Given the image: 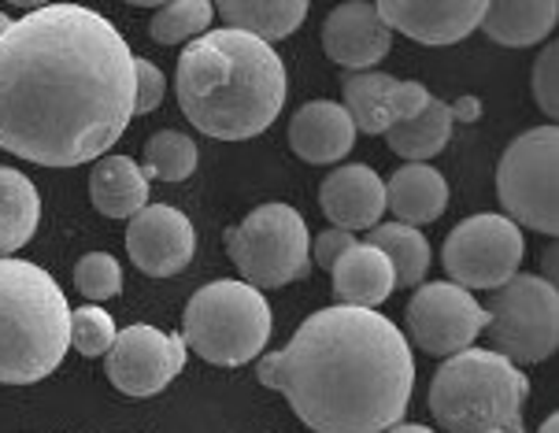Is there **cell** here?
<instances>
[{
    "instance_id": "obj_1",
    "label": "cell",
    "mask_w": 559,
    "mask_h": 433,
    "mask_svg": "<svg viewBox=\"0 0 559 433\" xmlns=\"http://www.w3.org/2000/svg\"><path fill=\"white\" fill-rule=\"evenodd\" d=\"M134 119V52L104 15L41 4L0 34V148L41 167L108 153Z\"/></svg>"
},
{
    "instance_id": "obj_2",
    "label": "cell",
    "mask_w": 559,
    "mask_h": 433,
    "mask_svg": "<svg viewBox=\"0 0 559 433\" xmlns=\"http://www.w3.org/2000/svg\"><path fill=\"white\" fill-rule=\"evenodd\" d=\"M260 382L316 433H382L412 404L415 360L385 315L337 304L308 315L293 341L260 363Z\"/></svg>"
},
{
    "instance_id": "obj_3",
    "label": "cell",
    "mask_w": 559,
    "mask_h": 433,
    "mask_svg": "<svg viewBox=\"0 0 559 433\" xmlns=\"http://www.w3.org/2000/svg\"><path fill=\"white\" fill-rule=\"evenodd\" d=\"M178 105L201 134L249 141L278 119L286 105V63L245 31H204L178 60Z\"/></svg>"
},
{
    "instance_id": "obj_4",
    "label": "cell",
    "mask_w": 559,
    "mask_h": 433,
    "mask_svg": "<svg viewBox=\"0 0 559 433\" xmlns=\"http://www.w3.org/2000/svg\"><path fill=\"white\" fill-rule=\"evenodd\" d=\"M71 348V308L37 263L0 256V382L49 378Z\"/></svg>"
},
{
    "instance_id": "obj_5",
    "label": "cell",
    "mask_w": 559,
    "mask_h": 433,
    "mask_svg": "<svg viewBox=\"0 0 559 433\" xmlns=\"http://www.w3.org/2000/svg\"><path fill=\"white\" fill-rule=\"evenodd\" d=\"M530 382L497 348H460L430 382V411L449 433H523Z\"/></svg>"
},
{
    "instance_id": "obj_6",
    "label": "cell",
    "mask_w": 559,
    "mask_h": 433,
    "mask_svg": "<svg viewBox=\"0 0 559 433\" xmlns=\"http://www.w3.org/2000/svg\"><path fill=\"white\" fill-rule=\"evenodd\" d=\"M182 341L215 366H245L271 341L267 300L249 281H212L189 300Z\"/></svg>"
},
{
    "instance_id": "obj_7",
    "label": "cell",
    "mask_w": 559,
    "mask_h": 433,
    "mask_svg": "<svg viewBox=\"0 0 559 433\" xmlns=\"http://www.w3.org/2000/svg\"><path fill=\"white\" fill-rule=\"evenodd\" d=\"M308 222L289 204H260L249 219L226 230V252L255 289H282L311 270Z\"/></svg>"
},
{
    "instance_id": "obj_8",
    "label": "cell",
    "mask_w": 559,
    "mask_h": 433,
    "mask_svg": "<svg viewBox=\"0 0 559 433\" xmlns=\"http://www.w3.org/2000/svg\"><path fill=\"white\" fill-rule=\"evenodd\" d=\"M500 208L515 226L559 233V130L537 127L508 145L497 167Z\"/></svg>"
},
{
    "instance_id": "obj_9",
    "label": "cell",
    "mask_w": 559,
    "mask_h": 433,
    "mask_svg": "<svg viewBox=\"0 0 559 433\" xmlns=\"http://www.w3.org/2000/svg\"><path fill=\"white\" fill-rule=\"evenodd\" d=\"M489 337L511 363H545L559 345V293L545 275H511L486 308Z\"/></svg>"
},
{
    "instance_id": "obj_10",
    "label": "cell",
    "mask_w": 559,
    "mask_h": 433,
    "mask_svg": "<svg viewBox=\"0 0 559 433\" xmlns=\"http://www.w3.org/2000/svg\"><path fill=\"white\" fill-rule=\"evenodd\" d=\"M523 230L508 215H471L444 238V270L463 289H497L523 267Z\"/></svg>"
},
{
    "instance_id": "obj_11",
    "label": "cell",
    "mask_w": 559,
    "mask_h": 433,
    "mask_svg": "<svg viewBox=\"0 0 559 433\" xmlns=\"http://www.w3.org/2000/svg\"><path fill=\"white\" fill-rule=\"evenodd\" d=\"M489 312L456 281H430L407 300V334L430 356H452L486 329Z\"/></svg>"
},
{
    "instance_id": "obj_12",
    "label": "cell",
    "mask_w": 559,
    "mask_h": 433,
    "mask_svg": "<svg viewBox=\"0 0 559 433\" xmlns=\"http://www.w3.org/2000/svg\"><path fill=\"white\" fill-rule=\"evenodd\" d=\"M186 341L178 334H164L156 326H127L116 334V341L104 356V371L111 385L127 397H156L186 366Z\"/></svg>"
},
{
    "instance_id": "obj_13",
    "label": "cell",
    "mask_w": 559,
    "mask_h": 433,
    "mask_svg": "<svg viewBox=\"0 0 559 433\" xmlns=\"http://www.w3.org/2000/svg\"><path fill=\"white\" fill-rule=\"evenodd\" d=\"M127 252L148 278H170L193 260V222L170 204H145L130 215Z\"/></svg>"
},
{
    "instance_id": "obj_14",
    "label": "cell",
    "mask_w": 559,
    "mask_h": 433,
    "mask_svg": "<svg viewBox=\"0 0 559 433\" xmlns=\"http://www.w3.org/2000/svg\"><path fill=\"white\" fill-rule=\"evenodd\" d=\"M341 93H345L348 119H353V127L364 130V134H385L393 122L419 116L426 108V100H430L423 82H401L382 71L345 74Z\"/></svg>"
},
{
    "instance_id": "obj_15",
    "label": "cell",
    "mask_w": 559,
    "mask_h": 433,
    "mask_svg": "<svg viewBox=\"0 0 559 433\" xmlns=\"http://www.w3.org/2000/svg\"><path fill=\"white\" fill-rule=\"evenodd\" d=\"M382 23L419 45H456L481 23L486 0H374Z\"/></svg>"
},
{
    "instance_id": "obj_16",
    "label": "cell",
    "mask_w": 559,
    "mask_h": 433,
    "mask_svg": "<svg viewBox=\"0 0 559 433\" xmlns=\"http://www.w3.org/2000/svg\"><path fill=\"white\" fill-rule=\"evenodd\" d=\"M390 45L393 31L367 0L337 4L322 23V49L345 71H371L374 63H382L390 56Z\"/></svg>"
},
{
    "instance_id": "obj_17",
    "label": "cell",
    "mask_w": 559,
    "mask_h": 433,
    "mask_svg": "<svg viewBox=\"0 0 559 433\" xmlns=\"http://www.w3.org/2000/svg\"><path fill=\"white\" fill-rule=\"evenodd\" d=\"M319 204L326 219L341 230H371L385 212V182L367 164L337 167L322 182Z\"/></svg>"
},
{
    "instance_id": "obj_18",
    "label": "cell",
    "mask_w": 559,
    "mask_h": 433,
    "mask_svg": "<svg viewBox=\"0 0 559 433\" xmlns=\"http://www.w3.org/2000/svg\"><path fill=\"white\" fill-rule=\"evenodd\" d=\"M356 127L345 105L334 100H311L289 122V148L305 164H337L353 153Z\"/></svg>"
},
{
    "instance_id": "obj_19",
    "label": "cell",
    "mask_w": 559,
    "mask_h": 433,
    "mask_svg": "<svg viewBox=\"0 0 559 433\" xmlns=\"http://www.w3.org/2000/svg\"><path fill=\"white\" fill-rule=\"evenodd\" d=\"M334 293L341 304L353 308H378L393 293V267L382 249L367 241H356L334 260Z\"/></svg>"
},
{
    "instance_id": "obj_20",
    "label": "cell",
    "mask_w": 559,
    "mask_h": 433,
    "mask_svg": "<svg viewBox=\"0 0 559 433\" xmlns=\"http://www.w3.org/2000/svg\"><path fill=\"white\" fill-rule=\"evenodd\" d=\"M90 201L108 219H130L148 204V178L130 156L104 153L90 175Z\"/></svg>"
},
{
    "instance_id": "obj_21",
    "label": "cell",
    "mask_w": 559,
    "mask_h": 433,
    "mask_svg": "<svg viewBox=\"0 0 559 433\" xmlns=\"http://www.w3.org/2000/svg\"><path fill=\"white\" fill-rule=\"evenodd\" d=\"M559 0H486L481 12V31L497 45L508 49H526V45L545 41L556 31Z\"/></svg>"
},
{
    "instance_id": "obj_22",
    "label": "cell",
    "mask_w": 559,
    "mask_h": 433,
    "mask_svg": "<svg viewBox=\"0 0 559 433\" xmlns=\"http://www.w3.org/2000/svg\"><path fill=\"white\" fill-rule=\"evenodd\" d=\"M444 204H449V182L441 178V171L426 164L401 167L385 185V208L396 215V222H433L444 215Z\"/></svg>"
},
{
    "instance_id": "obj_23",
    "label": "cell",
    "mask_w": 559,
    "mask_h": 433,
    "mask_svg": "<svg viewBox=\"0 0 559 433\" xmlns=\"http://www.w3.org/2000/svg\"><path fill=\"white\" fill-rule=\"evenodd\" d=\"M215 12L230 31L255 34L260 41H282L305 23L308 0H215Z\"/></svg>"
},
{
    "instance_id": "obj_24",
    "label": "cell",
    "mask_w": 559,
    "mask_h": 433,
    "mask_svg": "<svg viewBox=\"0 0 559 433\" xmlns=\"http://www.w3.org/2000/svg\"><path fill=\"white\" fill-rule=\"evenodd\" d=\"M41 219V196L15 167H0V256H12L34 238Z\"/></svg>"
},
{
    "instance_id": "obj_25",
    "label": "cell",
    "mask_w": 559,
    "mask_h": 433,
    "mask_svg": "<svg viewBox=\"0 0 559 433\" xmlns=\"http://www.w3.org/2000/svg\"><path fill=\"white\" fill-rule=\"evenodd\" d=\"M452 122H456L452 119V108L444 105V100L430 97L419 116L393 122V127L385 130V137H390L393 153L404 156L407 164H426V159H433L444 145H449Z\"/></svg>"
},
{
    "instance_id": "obj_26",
    "label": "cell",
    "mask_w": 559,
    "mask_h": 433,
    "mask_svg": "<svg viewBox=\"0 0 559 433\" xmlns=\"http://www.w3.org/2000/svg\"><path fill=\"white\" fill-rule=\"evenodd\" d=\"M367 244L385 252L393 267V286L396 289H407V286H419L430 270V241L423 238L415 226L407 222H382V226H371V238Z\"/></svg>"
},
{
    "instance_id": "obj_27",
    "label": "cell",
    "mask_w": 559,
    "mask_h": 433,
    "mask_svg": "<svg viewBox=\"0 0 559 433\" xmlns=\"http://www.w3.org/2000/svg\"><path fill=\"white\" fill-rule=\"evenodd\" d=\"M145 178L148 182H182L197 171V145L193 137L178 130H159L145 145Z\"/></svg>"
},
{
    "instance_id": "obj_28",
    "label": "cell",
    "mask_w": 559,
    "mask_h": 433,
    "mask_svg": "<svg viewBox=\"0 0 559 433\" xmlns=\"http://www.w3.org/2000/svg\"><path fill=\"white\" fill-rule=\"evenodd\" d=\"M215 19V8L212 0H167L159 4V12L153 15V41L159 45H182V41H193L197 34H204Z\"/></svg>"
},
{
    "instance_id": "obj_29",
    "label": "cell",
    "mask_w": 559,
    "mask_h": 433,
    "mask_svg": "<svg viewBox=\"0 0 559 433\" xmlns=\"http://www.w3.org/2000/svg\"><path fill=\"white\" fill-rule=\"evenodd\" d=\"M74 286L85 300H111L122 293V270L108 252H90L74 267Z\"/></svg>"
},
{
    "instance_id": "obj_30",
    "label": "cell",
    "mask_w": 559,
    "mask_h": 433,
    "mask_svg": "<svg viewBox=\"0 0 559 433\" xmlns=\"http://www.w3.org/2000/svg\"><path fill=\"white\" fill-rule=\"evenodd\" d=\"M116 334L119 329L111 323V315L97 304L71 312V345L79 348L82 356H104L111 348V341H116Z\"/></svg>"
},
{
    "instance_id": "obj_31",
    "label": "cell",
    "mask_w": 559,
    "mask_h": 433,
    "mask_svg": "<svg viewBox=\"0 0 559 433\" xmlns=\"http://www.w3.org/2000/svg\"><path fill=\"white\" fill-rule=\"evenodd\" d=\"M534 97L548 119L559 116V45H545L534 63Z\"/></svg>"
},
{
    "instance_id": "obj_32",
    "label": "cell",
    "mask_w": 559,
    "mask_h": 433,
    "mask_svg": "<svg viewBox=\"0 0 559 433\" xmlns=\"http://www.w3.org/2000/svg\"><path fill=\"white\" fill-rule=\"evenodd\" d=\"M164 93H167V79L156 63L138 60L134 56V116H148L164 105Z\"/></svg>"
},
{
    "instance_id": "obj_33",
    "label": "cell",
    "mask_w": 559,
    "mask_h": 433,
    "mask_svg": "<svg viewBox=\"0 0 559 433\" xmlns=\"http://www.w3.org/2000/svg\"><path fill=\"white\" fill-rule=\"evenodd\" d=\"M356 238H353V230H341V226H334V230H326V233H319L316 241H311V260L319 263V267H334V260L341 256L345 249H353Z\"/></svg>"
},
{
    "instance_id": "obj_34",
    "label": "cell",
    "mask_w": 559,
    "mask_h": 433,
    "mask_svg": "<svg viewBox=\"0 0 559 433\" xmlns=\"http://www.w3.org/2000/svg\"><path fill=\"white\" fill-rule=\"evenodd\" d=\"M452 108V119H478L481 116V105L475 97H463V100H456V105H449Z\"/></svg>"
},
{
    "instance_id": "obj_35",
    "label": "cell",
    "mask_w": 559,
    "mask_h": 433,
    "mask_svg": "<svg viewBox=\"0 0 559 433\" xmlns=\"http://www.w3.org/2000/svg\"><path fill=\"white\" fill-rule=\"evenodd\" d=\"M382 433H433V430L430 426H401V422H396V426L382 430Z\"/></svg>"
},
{
    "instance_id": "obj_36",
    "label": "cell",
    "mask_w": 559,
    "mask_h": 433,
    "mask_svg": "<svg viewBox=\"0 0 559 433\" xmlns=\"http://www.w3.org/2000/svg\"><path fill=\"white\" fill-rule=\"evenodd\" d=\"M545 275H548V281H552V275H556V249L545 252Z\"/></svg>"
},
{
    "instance_id": "obj_37",
    "label": "cell",
    "mask_w": 559,
    "mask_h": 433,
    "mask_svg": "<svg viewBox=\"0 0 559 433\" xmlns=\"http://www.w3.org/2000/svg\"><path fill=\"white\" fill-rule=\"evenodd\" d=\"M537 433H559V416H548L545 422H542V430Z\"/></svg>"
},
{
    "instance_id": "obj_38",
    "label": "cell",
    "mask_w": 559,
    "mask_h": 433,
    "mask_svg": "<svg viewBox=\"0 0 559 433\" xmlns=\"http://www.w3.org/2000/svg\"><path fill=\"white\" fill-rule=\"evenodd\" d=\"M8 4H19V8H41V4H49V0H8Z\"/></svg>"
},
{
    "instance_id": "obj_39",
    "label": "cell",
    "mask_w": 559,
    "mask_h": 433,
    "mask_svg": "<svg viewBox=\"0 0 559 433\" xmlns=\"http://www.w3.org/2000/svg\"><path fill=\"white\" fill-rule=\"evenodd\" d=\"M127 4H138V8H156V4H167V0H127Z\"/></svg>"
},
{
    "instance_id": "obj_40",
    "label": "cell",
    "mask_w": 559,
    "mask_h": 433,
    "mask_svg": "<svg viewBox=\"0 0 559 433\" xmlns=\"http://www.w3.org/2000/svg\"><path fill=\"white\" fill-rule=\"evenodd\" d=\"M8 26H12V19H8L4 12H0V34H4V31H8Z\"/></svg>"
},
{
    "instance_id": "obj_41",
    "label": "cell",
    "mask_w": 559,
    "mask_h": 433,
    "mask_svg": "<svg viewBox=\"0 0 559 433\" xmlns=\"http://www.w3.org/2000/svg\"><path fill=\"white\" fill-rule=\"evenodd\" d=\"M486 433H511V430H486Z\"/></svg>"
}]
</instances>
